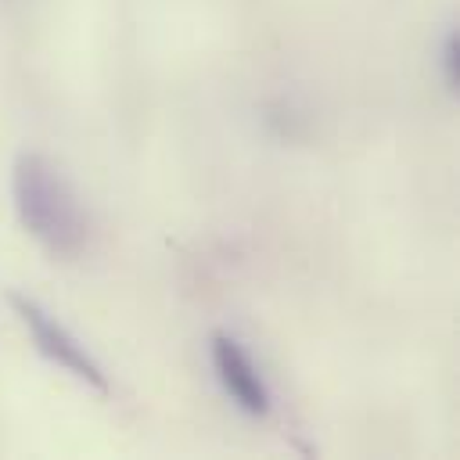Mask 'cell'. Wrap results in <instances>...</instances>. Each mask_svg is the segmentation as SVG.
<instances>
[{
  "label": "cell",
  "mask_w": 460,
  "mask_h": 460,
  "mask_svg": "<svg viewBox=\"0 0 460 460\" xmlns=\"http://www.w3.org/2000/svg\"><path fill=\"white\" fill-rule=\"evenodd\" d=\"M11 194L22 226L36 237L43 252L58 259H75L86 248L90 237L86 208L50 158L36 151H22L11 169Z\"/></svg>",
  "instance_id": "1"
},
{
  "label": "cell",
  "mask_w": 460,
  "mask_h": 460,
  "mask_svg": "<svg viewBox=\"0 0 460 460\" xmlns=\"http://www.w3.org/2000/svg\"><path fill=\"white\" fill-rule=\"evenodd\" d=\"M456 54H460V36L453 32L449 43H446V72H449V83H453V86L460 83V58H456Z\"/></svg>",
  "instance_id": "4"
},
{
  "label": "cell",
  "mask_w": 460,
  "mask_h": 460,
  "mask_svg": "<svg viewBox=\"0 0 460 460\" xmlns=\"http://www.w3.org/2000/svg\"><path fill=\"white\" fill-rule=\"evenodd\" d=\"M212 363H216V374H219L223 388L230 392V399H234L241 410H248V413H255V417L270 413V392H266V385H262L255 363H252L248 352H244L230 334H223V331L212 334Z\"/></svg>",
  "instance_id": "3"
},
{
  "label": "cell",
  "mask_w": 460,
  "mask_h": 460,
  "mask_svg": "<svg viewBox=\"0 0 460 460\" xmlns=\"http://www.w3.org/2000/svg\"><path fill=\"white\" fill-rule=\"evenodd\" d=\"M7 302H11V309L18 313V320L29 327L32 345H36L50 363H58L61 370H68V374L79 377L83 385H90V388H97V392H108V377H104L101 363H97L47 309H40L32 298H25V295H18V291H7Z\"/></svg>",
  "instance_id": "2"
}]
</instances>
